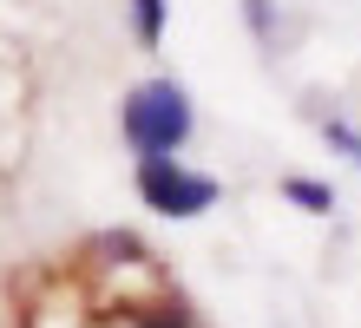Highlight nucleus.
<instances>
[{
    "instance_id": "1",
    "label": "nucleus",
    "mask_w": 361,
    "mask_h": 328,
    "mask_svg": "<svg viewBox=\"0 0 361 328\" xmlns=\"http://www.w3.org/2000/svg\"><path fill=\"white\" fill-rule=\"evenodd\" d=\"M190 131V99L184 85L158 79L145 85V92H132V105H125V138H132L138 151H152V158H164V151H178Z\"/></svg>"
},
{
    "instance_id": "2",
    "label": "nucleus",
    "mask_w": 361,
    "mask_h": 328,
    "mask_svg": "<svg viewBox=\"0 0 361 328\" xmlns=\"http://www.w3.org/2000/svg\"><path fill=\"white\" fill-rule=\"evenodd\" d=\"M138 190H145V204L164 210V217H197L204 204H217V184L197 178V171H184V164H171V151H164V158H145Z\"/></svg>"
},
{
    "instance_id": "3",
    "label": "nucleus",
    "mask_w": 361,
    "mask_h": 328,
    "mask_svg": "<svg viewBox=\"0 0 361 328\" xmlns=\"http://www.w3.org/2000/svg\"><path fill=\"white\" fill-rule=\"evenodd\" d=\"M289 197H295L302 210H329V204H335V197H329L322 184H309V178H289Z\"/></svg>"
},
{
    "instance_id": "4",
    "label": "nucleus",
    "mask_w": 361,
    "mask_h": 328,
    "mask_svg": "<svg viewBox=\"0 0 361 328\" xmlns=\"http://www.w3.org/2000/svg\"><path fill=\"white\" fill-rule=\"evenodd\" d=\"M158 27H164V0H138V33L158 40Z\"/></svg>"
},
{
    "instance_id": "5",
    "label": "nucleus",
    "mask_w": 361,
    "mask_h": 328,
    "mask_svg": "<svg viewBox=\"0 0 361 328\" xmlns=\"http://www.w3.org/2000/svg\"><path fill=\"white\" fill-rule=\"evenodd\" d=\"M145 328H178V322H164V315H158V322H145Z\"/></svg>"
}]
</instances>
